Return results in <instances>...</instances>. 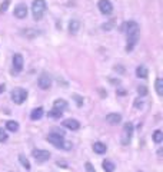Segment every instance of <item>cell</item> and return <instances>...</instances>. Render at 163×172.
<instances>
[{
  "label": "cell",
  "mask_w": 163,
  "mask_h": 172,
  "mask_svg": "<svg viewBox=\"0 0 163 172\" xmlns=\"http://www.w3.org/2000/svg\"><path fill=\"white\" fill-rule=\"evenodd\" d=\"M123 30L126 32V36H127L126 50L132 52L133 47L137 43V40H139V24L136 22H126L125 26H123Z\"/></svg>",
  "instance_id": "cell-1"
},
{
  "label": "cell",
  "mask_w": 163,
  "mask_h": 172,
  "mask_svg": "<svg viewBox=\"0 0 163 172\" xmlns=\"http://www.w3.org/2000/svg\"><path fill=\"white\" fill-rule=\"evenodd\" d=\"M47 141L50 142L53 146H56V148L65 149V151L72 149V143H70V142L65 141V136L59 135V133H56V132H52V133H49V135H47Z\"/></svg>",
  "instance_id": "cell-2"
},
{
  "label": "cell",
  "mask_w": 163,
  "mask_h": 172,
  "mask_svg": "<svg viewBox=\"0 0 163 172\" xmlns=\"http://www.w3.org/2000/svg\"><path fill=\"white\" fill-rule=\"evenodd\" d=\"M46 9H47V4L44 0H33L32 3V13H33L34 20H40L43 14L46 13Z\"/></svg>",
  "instance_id": "cell-3"
},
{
  "label": "cell",
  "mask_w": 163,
  "mask_h": 172,
  "mask_svg": "<svg viewBox=\"0 0 163 172\" xmlns=\"http://www.w3.org/2000/svg\"><path fill=\"white\" fill-rule=\"evenodd\" d=\"M10 96H12V101L16 105H22L27 99V91L26 89H22V88H16L12 91Z\"/></svg>",
  "instance_id": "cell-4"
},
{
  "label": "cell",
  "mask_w": 163,
  "mask_h": 172,
  "mask_svg": "<svg viewBox=\"0 0 163 172\" xmlns=\"http://www.w3.org/2000/svg\"><path fill=\"white\" fill-rule=\"evenodd\" d=\"M132 135H133V123L127 122L123 125V133H122V145H129L130 139H132Z\"/></svg>",
  "instance_id": "cell-5"
},
{
  "label": "cell",
  "mask_w": 163,
  "mask_h": 172,
  "mask_svg": "<svg viewBox=\"0 0 163 172\" xmlns=\"http://www.w3.org/2000/svg\"><path fill=\"white\" fill-rule=\"evenodd\" d=\"M39 88L43 89V91H46V89H49L52 86V78H50V75L46 73V72H43V73L39 76Z\"/></svg>",
  "instance_id": "cell-6"
},
{
  "label": "cell",
  "mask_w": 163,
  "mask_h": 172,
  "mask_svg": "<svg viewBox=\"0 0 163 172\" xmlns=\"http://www.w3.org/2000/svg\"><path fill=\"white\" fill-rule=\"evenodd\" d=\"M50 152L44 151V149H34L33 151V158L36 159L37 162H46L50 159Z\"/></svg>",
  "instance_id": "cell-7"
},
{
  "label": "cell",
  "mask_w": 163,
  "mask_h": 172,
  "mask_svg": "<svg viewBox=\"0 0 163 172\" xmlns=\"http://www.w3.org/2000/svg\"><path fill=\"white\" fill-rule=\"evenodd\" d=\"M23 56L20 53H16L13 55V72L14 73H20L22 69H23Z\"/></svg>",
  "instance_id": "cell-8"
},
{
  "label": "cell",
  "mask_w": 163,
  "mask_h": 172,
  "mask_svg": "<svg viewBox=\"0 0 163 172\" xmlns=\"http://www.w3.org/2000/svg\"><path fill=\"white\" fill-rule=\"evenodd\" d=\"M97 7L103 14H110L113 12V4L109 0H99Z\"/></svg>",
  "instance_id": "cell-9"
},
{
  "label": "cell",
  "mask_w": 163,
  "mask_h": 172,
  "mask_svg": "<svg viewBox=\"0 0 163 172\" xmlns=\"http://www.w3.org/2000/svg\"><path fill=\"white\" fill-rule=\"evenodd\" d=\"M13 14L17 19H24V17H27V7L24 6V4H17V6L14 7Z\"/></svg>",
  "instance_id": "cell-10"
},
{
  "label": "cell",
  "mask_w": 163,
  "mask_h": 172,
  "mask_svg": "<svg viewBox=\"0 0 163 172\" xmlns=\"http://www.w3.org/2000/svg\"><path fill=\"white\" fill-rule=\"evenodd\" d=\"M106 122L110 125H119L122 122V115L120 113H109L106 115Z\"/></svg>",
  "instance_id": "cell-11"
},
{
  "label": "cell",
  "mask_w": 163,
  "mask_h": 172,
  "mask_svg": "<svg viewBox=\"0 0 163 172\" xmlns=\"http://www.w3.org/2000/svg\"><path fill=\"white\" fill-rule=\"evenodd\" d=\"M63 126L67 129H70V131H77L79 128H80V123H79V121H76V119H66V121H63Z\"/></svg>",
  "instance_id": "cell-12"
},
{
  "label": "cell",
  "mask_w": 163,
  "mask_h": 172,
  "mask_svg": "<svg viewBox=\"0 0 163 172\" xmlns=\"http://www.w3.org/2000/svg\"><path fill=\"white\" fill-rule=\"evenodd\" d=\"M93 151H95L97 155H103V154H106V151H107V146H106V143H103V142H95V143H93Z\"/></svg>",
  "instance_id": "cell-13"
},
{
  "label": "cell",
  "mask_w": 163,
  "mask_h": 172,
  "mask_svg": "<svg viewBox=\"0 0 163 172\" xmlns=\"http://www.w3.org/2000/svg\"><path fill=\"white\" fill-rule=\"evenodd\" d=\"M69 103L65 101V99H56V101L53 102V108L54 109H59V111H65V109H67Z\"/></svg>",
  "instance_id": "cell-14"
},
{
  "label": "cell",
  "mask_w": 163,
  "mask_h": 172,
  "mask_svg": "<svg viewBox=\"0 0 163 172\" xmlns=\"http://www.w3.org/2000/svg\"><path fill=\"white\" fill-rule=\"evenodd\" d=\"M43 113H44L43 108H42V106H39V108H36V109H33V111H32L30 119H32V121H39V119H42Z\"/></svg>",
  "instance_id": "cell-15"
},
{
  "label": "cell",
  "mask_w": 163,
  "mask_h": 172,
  "mask_svg": "<svg viewBox=\"0 0 163 172\" xmlns=\"http://www.w3.org/2000/svg\"><path fill=\"white\" fill-rule=\"evenodd\" d=\"M79 29H80V22L72 20L70 23H69V32H70L72 34H76L79 32Z\"/></svg>",
  "instance_id": "cell-16"
},
{
  "label": "cell",
  "mask_w": 163,
  "mask_h": 172,
  "mask_svg": "<svg viewBox=\"0 0 163 172\" xmlns=\"http://www.w3.org/2000/svg\"><path fill=\"white\" fill-rule=\"evenodd\" d=\"M136 75H137V78H147V75H149V72H147V69L145 68V66H137L136 68Z\"/></svg>",
  "instance_id": "cell-17"
},
{
  "label": "cell",
  "mask_w": 163,
  "mask_h": 172,
  "mask_svg": "<svg viewBox=\"0 0 163 172\" xmlns=\"http://www.w3.org/2000/svg\"><path fill=\"white\" fill-rule=\"evenodd\" d=\"M102 166H103V169H105V172H113L116 169V166H115V164H113L112 161H103V164H102Z\"/></svg>",
  "instance_id": "cell-18"
},
{
  "label": "cell",
  "mask_w": 163,
  "mask_h": 172,
  "mask_svg": "<svg viewBox=\"0 0 163 172\" xmlns=\"http://www.w3.org/2000/svg\"><path fill=\"white\" fill-rule=\"evenodd\" d=\"M6 128H7V131H10V132H17L19 131V123L16 121H7Z\"/></svg>",
  "instance_id": "cell-19"
},
{
  "label": "cell",
  "mask_w": 163,
  "mask_h": 172,
  "mask_svg": "<svg viewBox=\"0 0 163 172\" xmlns=\"http://www.w3.org/2000/svg\"><path fill=\"white\" fill-rule=\"evenodd\" d=\"M47 116H49V118H53V119H60L62 116H63V112L59 111V109H54L53 108L52 111H49Z\"/></svg>",
  "instance_id": "cell-20"
},
{
  "label": "cell",
  "mask_w": 163,
  "mask_h": 172,
  "mask_svg": "<svg viewBox=\"0 0 163 172\" xmlns=\"http://www.w3.org/2000/svg\"><path fill=\"white\" fill-rule=\"evenodd\" d=\"M19 161H20V164L23 165V168L26 169V171H30V162H29V159L26 158L24 155H19Z\"/></svg>",
  "instance_id": "cell-21"
},
{
  "label": "cell",
  "mask_w": 163,
  "mask_h": 172,
  "mask_svg": "<svg viewBox=\"0 0 163 172\" xmlns=\"http://www.w3.org/2000/svg\"><path fill=\"white\" fill-rule=\"evenodd\" d=\"M155 88H156V92L159 96H163V81L160 78L156 79V83H155Z\"/></svg>",
  "instance_id": "cell-22"
},
{
  "label": "cell",
  "mask_w": 163,
  "mask_h": 172,
  "mask_svg": "<svg viewBox=\"0 0 163 172\" xmlns=\"http://www.w3.org/2000/svg\"><path fill=\"white\" fill-rule=\"evenodd\" d=\"M153 141H155V143H160V142L163 141V132L160 131V129L155 131V133H153Z\"/></svg>",
  "instance_id": "cell-23"
},
{
  "label": "cell",
  "mask_w": 163,
  "mask_h": 172,
  "mask_svg": "<svg viewBox=\"0 0 163 172\" xmlns=\"http://www.w3.org/2000/svg\"><path fill=\"white\" fill-rule=\"evenodd\" d=\"M137 93H139L140 98H143V96H146L147 95V88L145 86V85H140L139 88H137Z\"/></svg>",
  "instance_id": "cell-24"
},
{
  "label": "cell",
  "mask_w": 163,
  "mask_h": 172,
  "mask_svg": "<svg viewBox=\"0 0 163 172\" xmlns=\"http://www.w3.org/2000/svg\"><path fill=\"white\" fill-rule=\"evenodd\" d=\"M22 33L24 34V36H27V37H34V36H37L39 34V32H34V30H30V29H26V30H23Z\"/></svg>",
  "instance_id": "cell-25"
},
{
  "label": "cell",
  "mask_w": 163,
  "mask_h": 172,
  "mask_svg": "<svg viewBox=\"0 0 163 172\" xmlns=\"http://www.w3.org/2000/svg\"><path fill=\"white\" fill-rule=\"evenodd\" d=\"M9 139V135H7V132L4 129L0 128V142H6Z\"/></svg>",
  "instance_id": "cell-26"
},
{
  "label": "cell",
  "mask_w": 163,
  "mask_h": 172,
  "mask_svg": "<svg viewBox=\"0 0 163 172\" xmlns=\"http://www.w3.org/2000/svg\"><path fill=\"white\" fill-rule=\"evenodd\" d=\"M9 4H10V2H9V0H4L3 3L0 4V13H4V12L7 10V7H9Z\"/></svg>",
  "instance_id": "cell-27"
},
{
  "label": "cell",
  "mask_w": 163,
  "mask_h": 172,
  "mask_svg": "<svg viewBox=\"0 0 163 172\" xmlns=\"http://www.w3.org/2000/svg\"><path fill=\"white\" fill-rule=\"evenodd\" d=\"M85 168H86V172H96V171H95V166H93L90 162H86V164H85Z\"/></svg>",
  "instance_id": "cell-28"
},
{
  "label": "cell",
  "mask_w": 163,
  "mask_h": 172,
  "mask_svg": "<svg viewBox=\"0 0 163 172\" xmlns=\"http://www.w3.org/2000/svg\"><path fill=\"white\" fill-rule=\"evenodd\" d=\"M73 99L77 102V106H82V105H83V98H82V96H79V95H75V96H73Z\"/></svg>",
  "instance_id": "cell-29"
},
{
  "label": "cell",
  "mask_w": 163,
  "mask_h": 172,
  "mask_svg": "<svg viewBox=\"0 0 163 172\" xmlns=\"http://www.w3.org/2000/svg\"><path fill=\"white\" fill-rule=\"evenodd\" d=\"M4 91H6V86H4V85H0V93L4 92Z\"/></svg>",
  "instance_id": "cell-30"
}]
</instances>
